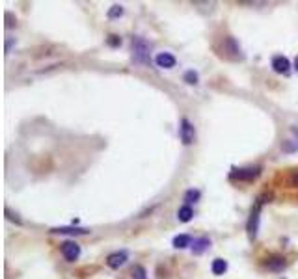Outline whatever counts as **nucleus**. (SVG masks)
<instances>
[{"label":"nucleus","instance_id":"f257e3e1","mask_svg":"<svg viewBox=\"0 0 298 279\" xmlns=\"http://www.w3.org/2000/svg\"><path fill=\"white\" fill-rule=\"evenodd\" d=\"M132 60L140 65H149L151 62V43L140 36L132 37Z\"/></svg>","mask_w":298,"mask_h":279},{"label":"nucleus","instance_id":"f03ea898","mask_svg":"<svg viewBox=\"0 0 298 279\" xmlns=\"http://www.w3.org/2000/svg\"><path fill=\"white\" fill-rule=\"evenodd\" d=\"M263 197H259L256 201V205L252 207V212L248 216V222H246V231H248V237L250 238H257V233H259V222H261V208H263Z\"/></svg>","mask_w":298,"mask_h":279},{"label":"nucleus","instance_id":"7ed1b4c3","mask_svg":"<svg viewBox=\"0 0 298 279\" xmlns=\"http://www.w3.org/2000/svg\"><path fill=\"white\" fill-rule=\"evenodd\" d=\"M261 166H246V167H233L231 169V173L229 177L233 179V181H246V183H250V181H256L257 177L261 175Z\"/></svg>","mask_w":298,"mask_h":279},{"label":"nucleus","instance_id":"20e7f679","mask_svg":"<svg viewBox=\"0 0 298 279\" xmlns=\"http://www.w3.org/2000/svg\"><path fill=\"white\" fill-rule=\"evenodd\" d=\"M179 138L185 145H192L196 142V129H194L190 119H186V117H183L181 123H179Z\"/></svg>","mask_w":298,"mask_h":279},{"label":"nucleus","instance_id":"39448f33","mask_svg":"<svg viewBox=\"0 0 298 279\" xmlns=\"http://www.w3.org/2000/svg\"><path fill=\"white\" fill-rule=\"evenodd\" d=\"M60 251H62V255L65 257L67 262H74L76 259L80 257V246L74 242V240H65L60 244Z\"/></svg>","mask_w":298,"mask_h":279},{"label":"nucleus","instance_id":"423d86ee","mask_svg":"<svg viewBox=\"0 0 298 279\" xmlns=\"http://www.w3.org/2000/svg\"><path fill=\"white\" fill-rule=\"evenodd\" d=\"M224 52H225L231 60H241V58H242L241 45H239V41H237L235 37H231V36L224 37Z\"/></svg>","mask_w":298,"mask_h":279},{"label":"nucleus","instance_id":"0eeeda50","mask_svg":"<svg viewBox=\"0 0 298 279\" xmlns=\"http://www.w3.org/2000/svg\"><path fill=\"white\" fill-rule=\"evenodd\" d=\"M127 260H129L127 251H114V253H110L107 257V264L112 270H117V268H121Z\"/></svg>","mask_w":298,"mask_h":279},{"label":"nucleus","instance_id":"6e6552de","mask_svg":"<svg viewBox=\"0 0 298 279\" xmlns=\"http://www.w3.org/2000/svg\"><path fill=\"white\" fill-rule=\"evenodd\" d=\"M272 69H274V73H278V74H289L291 73V62H289V58H285V56H274L272 58Z\"/></svg>","mask_w":298,"mask_h":279},{"label":"nucleus","instance_id":"1a4fd4ad","mask_svg":"<svg viewBox=\"0 0 298 279\" xmlns=\"http://www.w3.org/2000/svg\"><path fill=\"white\" fill-rule=\"evenodd\" d=\"M265 266L270 272H283V270L287 268V260H285V257H281V255H272V257L266 259Z\"/></svg>","mask_w":298,"mask_h":279},{"label":"nucleus","instance_id":"9d476101","mask_svg":"<svg viewBox=\"0 0 298 279\" xmlns=\"http://www.w3.org/2000/svg\"><path fill=\"white\" fill-rule=\"evenodd\" d=\"M155 63L159 65V67H164V69H171V67H175V56L171 54V52H159L157 56H155Z\"/></svg>","mask_w":298,"mask_h":279},{"label":"nucleus","instance_id":"9b49d317","mask_svg":"<svg viewBox=\"0 0 298 279\" xmlns=\"http://www.w3.org/2000/svg\"><path fill=\"white\" fill-rule=\"evenodd\" d=\"M209 246H211V238L200 237V238H194L190 249L194 255H202V253H205V251L209 249Z\"/></svg>","mask_w":298,"mask_h":279},{"label":"nucleus","instance_id":"f8f14e48","mask_svg":"<svg viewBox=\"0 0 298 279\" xmlns=\"http://www.w3.org/2000/svg\"><path fill=\"white\" fill-rule=\"evenodd\" d=\"M51 233L53 235H74V237H78V235H88L90 231L84 227H54L51 229Z\"/></svg>","mask_w":298,"mask_h":279},{"label":"nucleus","instance_id":"ddd939ff","mask_svg":"<svg viewBox=\"0 0 298 279\" xmlns=\"http://www.w3.org/2000/svg\"><path fill=\"white\" fill-rule=\"evenodd\" d=\"M192 216H194V208L190 205H183L179 210H177V220L183 222V223H186V222H190Z\"/></svg>","mask_w":298,"mask_h":279},{"label":"nucleus","instance_id":"4468645a","mask_svg":"<svg viewBox=\"0 0 298 279\" xmlns=\"http://www.w3.org/2000/svg\"><path fill=\"white\" fill-rule=\"evenodd\" d=\"M211 270H213L214 276H224L227 272V260L224 259H214L213 264H211Z\"/></svg>","mask_w":298,"mask_h":279},{"label":"nucleus","instance_id":"2eb2a0df","mask_svg":"<svg viewBox=\"0 0 298 279\" xmlns=\"http://www.w3.org/2000/svg\"><path fill=\"white\" fill-rule=\"evenodd\" d=\"M192 246V238L190 235H177V237L173 238V248L177 249H185Z\"/></svg>","mask_w":298,"mask_h":279},{"label":"nucleus","instance_id":"dca6fc26","mask_svg":"<svg viewBox=\"0 0 298 279\" xmlns=\"http://www.w3.org/2000/svg\"><path fill=\"white\" fill-rule=\"evenodd\" d=\"M200 197H202V192H200V190H194V188H190V190H186V192H185L183 201H185V205H192V203H196Z\"/></svg>","mask_w":298,"mask_h":279},{"label":"nucleus","instance_id":"f3484780","mask_svg":"<svg viewBox=\"0 0 298 279\" xmlns=\"http://www.w3.org/2000/svg\"><path fill=\"white\" fill-rule=\"evenodd\" d=\"M183 80H185V82H186V84H190V86H196V84H198V80H200V76H198V73L192 71V69H190V71L185 73Z\"/></svg>","mask_w":298,"mask_h":279},{"label":"nucleus","instance_id":"a211bd4d","mask_svg":"<svg viewBox=\"0 0 298 279\" xmlns=\"http://www.w3.org/2000/svg\"><path fill=\"white\" fill-rule=\"evenodd\" d=\"M108 19H117V17H121L123 15V6H119V4H114L110 10H108Z\"/></svg>","mask_w":298,"mask_h":279},{"label":"nucleus","instance_id":"6ab92c4d","mask_svg":"<svg viewBox=\"0 0 298 279\" xmlns=\"http://www.w3.org/2000/svg\"><path fill=\"white\" fill-rule=\"evenodd\" d=\"M132 279H148V272H146V268L144 266H134L132 268Z\"/></svg>","mask_w":298,"mask_h":279},{"label":"nucleus","instance_id":"aec40b11","mask_svg":"<svg viewBox=\"0 0 298 279\" xmlns=\"http://www.w3.org/2000/svg\"><path fill=\"white\" fill-rule=\"evenodd\" d=\"M281 149H283L285 153H293V151H298V144L297 142H293V140H287V142L281 144Z\"/></svg>","mask_w":298,"mask_h":279},{"label":"nucleus","instance_id":"412c9836","mask_svg":"<svg viewBox=\"0 0 298 279\" xmlns=\"http://www.w3.org/2000/svg\"><path fill=\"white\" fill-rule=\"evenodd\" d=\"M6 218H8V220H11V222H15L17 225H22V220L17 216V214H13L10 208H6Z\"/></svg>","mask_w":298,"mask_h":279},{"label":"nucleus","instance_id":"4be33fe9","mask_svg":"<svg viewBox=\"0 0 298 279\" xmlns=\"http://www.w3.org/2000/svg\"><path fill=\"white\" fill-rule=\"evenodd\" d=\"M108 45H110V47H119V45H121V37H119V36H114V34L108 36Z\"/></svg>","mask_w":298,"mask_h":279},{"label":"nucleus","instance_id":"5701e85b","mask_svg":"<svg viewBox=\"0 0 298 279\" xmlns=\"http://www.w3.org/2000/svg\"><path fill=\"white\" fill-rule=\"evenodd\" d=\"M293 185L298 186V173H295V175H293Z\"/></svg>","mask_w":298,"mask_h":279},{"label":"nucleus","instance_id":"b1692460","mask_svg":"<svg viewBox=\"0 0 298 279\" xmlns=\"http://www.w3.org/2000/svg\"><path fill=\"white\" fill-rule=\"evenodd\" d=\"M295 69H297V71H298V56H297V58H295Z\"/></svg>","mask_w":298,"mask_h":279}]
</instances>
